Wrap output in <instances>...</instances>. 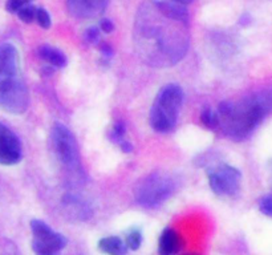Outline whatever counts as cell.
Wrapping results in <instances>:
<instances>
[{"instance_id": "cell-3", "label": "cell", "mask_w": 272, "mask_h": 255, "mask_svg": "<svg viewBox=\"0 0 272 255\" xmlns=\"http://www.w3.org/2000/svg\"><path fill=\"white\" fill-rule=\"evenodd\" d=\"M29 106V93L20 71L18 50L12 44L0 46V108L22 114Z\"/></svg>"}, {"instance_id": "cell-17", "label": "cell", "mask_w": 272, "mask_h": 255, "mask_svg": "<svg viewBox=\"0 0 272 255\" xmlns=\"http://www.w3.org/2000/svg\"><path fill=\"white\" fill-rule=\"evenodd\" d=\"M125 133H126V127H125V124L122 121H117V123L113 125L112 128L111 133H109V138H111V141L115 142V144H118L120 145L121 142L126 140L125 138Z\"/></svg>"}, {"instance_id": "cell-14", "label": "cell", "mask_w": 272, "mask_h": 255, "mask_svg": "<svg viewBox=\"0 0 272 255\" xmlns=\"http://www.w3.org/2000/svg\"><path fill=\"white\" fill-rule=\"evenodd\" d=\"M98 249L102 253L112 255H124L128 251V246L121 238L118 237H106L100 239L98 242Z\"/></svg>"}, {"instance_id": "cell-26", "label": "cell", "mask_w": 272, "mask_h": 255, "mask_svg": "<svg viewBox=\"0 0 272 255\" xmlns=\"http://www.w3.org/2000/svg\"><path fill=\"white\" fill-rule=\"evenodd\" d=\"M177 3H180V4H183V5H187L190 3H193V0H176Z\"/></svg>"}, {"instance_id": "cell-19", "label": "cell", "mask_w": 272, "mask_h": 255, "mask_svg": "<svg viewBox=\"0 0 272 255\" xmlns=\"http://www.w3.org/2000/svg\"><path fill=\"white\" fill-rule=\"evenodd\" d=\"M35 20L37 22V24L40 26L44 29H48V28L52 26L51 22V16L48 14V11L44 8H37L36 9V16H35Z\"/></svg>"}, {"instance_id": "cell-21", "label": "cell", "mask_w": 272, "mask_h": 255, "mask_svg": "<svg viewBox=\"0 0 272 255\" xmlns=\"http://www.w3.org/2000/svg\"><path fill=\"white\" fill-rule=\"evenodd\" d=\"M84 39L89 44H97L100 41V29L97 27H89L84 32Z\"/></svg>"}, {"instance_id": "cell-4", "label": "cell", "mask_w": 272, "mask_h": 255, "mask_svg": "<svg viewBox=\"0 0 272 255\" xmlns=\"http://www.w3.org/2000/svg\"><path fill=\"white\" fill-rule=\"evenodd\" d=\"M183 102V91L178 84H167L158 92L150 110V125L158 133L170 132L176 127L181 106Z\"/></svg>"}, {"instance_id": "cell-15", "label": "cell", "mask_w": 272, "mask_h": 255, "mask_svg": "<svg viewBox=\"0 0 272 255\" xmlns=\"http://www.w3.org/2000/svg\"><path fill=\"white\" fill-rule=\"evenodd\" d=\"M126 246L130 250H138L142 243V232L139 229H130L129 231L126 232V239H125Z\"/></svg>"}, {"instance_id": "cell-10", "label": "cell", "mask_w": 272, "mask_h": 255, "mask_svg": "<svg viewBox=\"0 0 272 255\" xmlns=\"http://www.w3.org/2000/svg\"><path fill=\"white\" fill-rule=\"evenodd\" d=\"M109 0H67V8L77 19H92L101 15Z\"/></svg>"}, {"instance_id": "cell-20", "label": "cell", "mask_w": 272, "mask_h": 255, "mask_svg": "<svg viewBox=\"0 0 272 255\" xmlns=\"http://www.w3.org/2000/svg\"><path fill=\"white\" fill-rule=\"evenodd\" d=\"M33 0H7V4H5V8L8 12L11 14H16L19 9L24 7V5L32 3Z\"/></svg>"}, {"instance_id": "cell-5", "label": "cell", "mask_w": 272, "mask_h": 255, "mask_svg": "<svg viewBox=\"0 0 272 255\" xmlns=\"http://www.w3.org/2000/svg\"><path fill=\"white\" fill-rule=\"evenodd\" d=\"M176 190V182L169 174L154 172L141 179L134 189L137 204L146 209H154L162 205Z\"/></svg>"}, {"instance_id": "cell-24", "label": "cell", "mask_w": 272, "mask_h": 255, "mask_svg": "<svg viewBox=\"0 0 272 255\" xmlns=\"http://www.w3.org/2000/svg\"><path fill=\"white\" fill-rule=\"evenodd\" d=\"M100 51H101L102 56H105V57H112V56H113V50H112V47L109 46V44H106V43H104V44L100 46Z\"/></svg>"}, {"instance_id": "cell-6", "label": "cell", "mask_w": 272, "mask_h": 255, "mask_svg": "<svg viewBox=\"0 0 272 255\" xmlns=\"http://www.w3.org/2000/svg\"><path fill=\"white\" fill-rule=\"evenodd\" d=\"M51 141L53 152L60 164L70 173H80L81 157L73 133L65 125L57 123L52 128Z\"/></svg>"}, {"instance_id": "cell-16", "label": "cell", "mask_w": 272, "mask_h": 255, "mask_svg": "<svg viewBox=\"0 0 272 255\" xmlns=\"http://www.w3.org/2000/svg\"><path fill=\"white\" fill-rule=\"evenodd\" d=\"M201 121L208 129H217L218 128V114L211 108H204L201 113Z\"/></svg>"}, {"instance_id": "cell-1", "label": "cell", "mask_w": 272, "mask_h": 255, "mask_svg": "<svg viewBox=\"0 0 272 255\" xmlns=\"http://www.w3.org/2000/svg\"><path fill=\"white\" fill-rule=\"evenodd\" d=\"M133 44L146 65L166 68L180 63L190 46L186 5L176 0H145L134 18Z\"/></svg>"}, {"instance_id": "cell-18", "label": "cell", "mask_w": 272, "mask_h": 255, "mask_svg": "<svg viewBox=\"0 0 272 255\" xmlns=\"http://www.w3.org/2000/svg\"><path fill=\"white\" fill-rule=\"evenodd\" d=\"M36 7L35 5H32L31 3L27 5H24V7H22V8L19 9L18 12V16L19 19L22 20V22H24V23H31V22H33L35 20V16H36Z\"/></svg>"}, {"instance_id": "cell-8", "label": "cell", "mask_w": 272, "mask_h": 255, "mask_svg": "<svg viewBox=\"0 0 272 255\" xmlns=\"http://www.w3.org/2000/svg\"><path fill=\"white\" fill-rule=\"evenodd\" d=\"M208 185L217 196H234L240 186L242 174L231 165H218L207 170Z\"/></svg>"}, {"instance_id": "cell-13", "label": "cell", "mask_w": 272, "mask_h": 255, "mask_svg": "<svg viewBox=\"0 0 272 255\" xmlns=\"http://www.w3.org/2000/svg\"><path fill=\"white\" fill-rule=\"evenodd\" d=\"M37 55L46 64H49L51 67H55V68H64L65 65L68 64L67 56L55 47L42 46L37 50Z\"/></svg>"}, {"instance_id": "cell-11", "label": "cell", "mask_w": 272, "mask_h": 255, "mask_svg": "<svg viewBox=\"0 0 272 255\" xmlns=\"http://www.w3.org/2000/svg\"><path fill=\"white\" fill-rule=\"evenodd\" d=\"M182 246H183V242H182L180 232L171 228L165 229L158 239V250L162 255L177 254L180 253Z\"/></svg>"}, {"instance_id": "cell-25", "label": "cell", "mask_w": 272, "mask_h": 255, "mask_svg": "<svg viewBox=\"0 0 272 255\" xmlns=\"http://www.w3.org/2000/svg\"><path fill=\"white\" fill-rule=\"evenodd\" d=\"M120 146L121 149H122V152H125V153H130V152L133 151V145H132L128 140H124V141L120 144Z\"/></svg>"}, {"instance_id": "cell-9", "label": "cell", "mask_w": 272, "mask_h": 255, "mask_svg": "<svg viewBox=\"0 0 272 255\" xmlns=\"http://www.w3.org/2000/svg\"><path fill=\"white\" fill-rule=\"evenodd\" d=\"M23 157L22 142L8 127L0 123V165H15Z\"/></svg>"}, {"instance_id": "cell-23", "label": "cell", "mask_w": 272, "mask_h": 255, "mask_svg": "<svg viewBox=\"0 0 272 255\" xmlns=\"http://www.w3.org/2000/svg\"><path fill=\"white\" fill-rule=\"evenodd\" d=\"M100 28H101V31H104L105 33H111L113 32L114 29V24L112 22L111 19H102L101 22H100Z\"/></svg>"}, {"instance_id": "cell-22", "label": "cell", "mask_w": 272, "mask_h": 255, "mask_svg": "<svg viewBox=\"0 0 272 255\" xmlns=\"http://www.w3.org/2000/svg\"><path fill=\"white\" fill-rule=\"evenodd\" d=\"M259 209L267 217H272V196H266L259 201Z\"/></svg>"}, {"instance_id": "cell-7", "label": "cell", "mask_w": 272, "mask_h": 255, "mask_svg": "<svg viewBox=\"0 0 272 255\" xmlns=\"http://www.w3.org/2000/svg\"><path fill=\"white\" fill-rule=\"evenodd\" d=\"M31 230H32V249L36 254H57L67 246V238L60 232L55 231L43 221L33 219L31 222Z\"/></svg>"}, {"instance_id": "cell-2", "label": "cell", "mask_w": 272, "mask_h": 255, "mask_svg": "<svg viewBox=\"0 0 272 255\" xmlns=\"http://www.w3.org/2000/svg\"><path fill=\"white\" fill-rule=\"evenodd\" d=\"M272 112V91H260L240 101H223L218 108V128L232 140H245Z\"/></svg>"}, {"instance_id": "cell-12", "label": "cell", "mask_w": 272, "mask_h": 255, "mask_svg": "<svg viewBox=\"0 0 272 255\" xmlns=\"http://www.w3.org/2000/svg\"><path fill=\"white\" fill-rule=\"evenodd\" d=\"M64 207L65 211L72 217V218L79 219V221H85L92 215V210L89 206L81 201L80 198L74 196H65L64 197Z\"/></svg>"}]
</instances>
